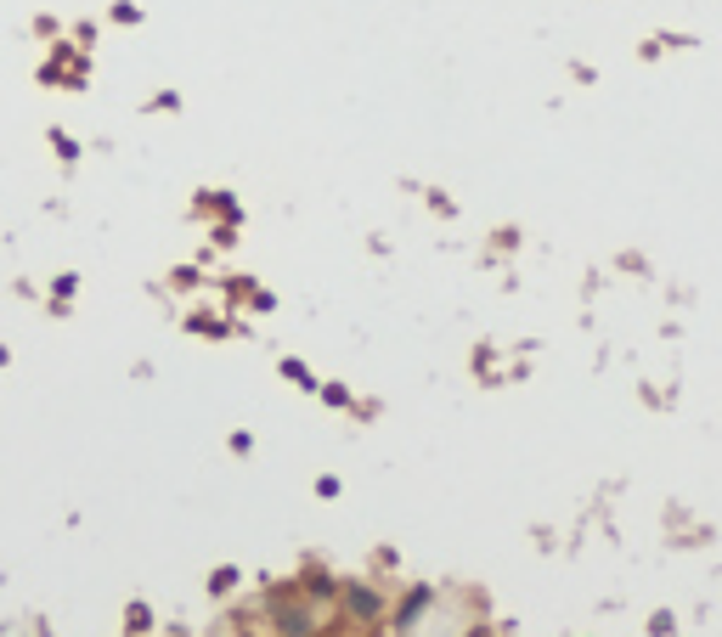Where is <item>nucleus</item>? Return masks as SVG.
Masks as SVG:
<instances>
[{
	"instance_id": "f03ea898",
	"label": "nucleus",
	"mask_w": 722,
	"mask_h": 637,
	"mask_svg": "<svg viewBox=\"0 0 722 637\" xmlns=\"http://www.w3.org/2000/svg\"><path fill=\"white\" fill-rule=\"evenodd\" d=\"M345 609H351V615H373V609H378V598L367 593V586H351V593H345Z\"/></svg>"
},
{
	"instance_id": "f257e3e1",
	"label": "nucleus",
	"mask_w": 722,
	"mask_h": 637,
	"mask_svg": "<svg viewBox=\"0 0 722 637\" xmlns=\"http://www.w3.org/2000/svg\"><path fill=\"white\" fill-rule=\"evenodd\" d=\"M277 631H282V637H311V631H316V615H311L305 604H288V598H282V604H277Z\"/></svg>"
}]
</instances>
